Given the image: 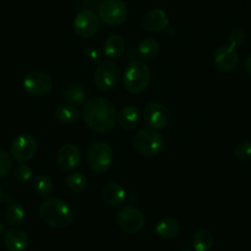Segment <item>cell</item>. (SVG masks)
I'll return each mask as SVG.
<instances>
[{"label": "cell", "instance_id": "cell-36", "mask_svg": "<svg viewBox=\"0 0 251 251\" xmlns=\"http://www.w3.org/2000/svg\"><path fill=\"white\" fill-rule=\"evenodd\" d=\"M180 251H192V250H191V249H181Z\"/></svg>", "mask_w": 251, "mask_h": 251}, {"label": "cell", "instance_id": "cell-9", "mask_svg": "<svg viewBox=\"0 0 251 251\" xmlns=\"http://www.w3.org/2000/svg\"><path fill=\"white\" fill-rule=\"evenodd\" d=\"M53 88V79L50 78V74L45 72L33 71L26 74L24 79V89L26 93L32 96H45L52 90Z\"/></svg>", "mask_w": 251, "mask_h": 251}, {"label": "cell", "instance_id": "cell-31", "mask_svg": "<svg viewBox=\"0 0 251 251\" xmlns=\"http://www.w3.org/2000/svg\"><path fill=\"white\" fill-rule=\"evenodd\" d=\"M11 158L5 151L0 149V178L8 175L11 170Z\"/></svg>", "mask_w": 251, "mask_h": 251}, {"label": "cell", "instance_id": "cell-12", "mask_svg": "<svg viewBox=\"0 0 251 251\" xmlns=\"http://www.w3.org/2000/svg\"><path fill=\"white\" fill-rule=\"evenodd\" d=\"M214 66L223 73H231L239 64V54L235 47L230 45H222L216 50L213 55Z\"/></svg>", "mask_w": 251, "mask_h": 251}, {"label": "cell", "instance_id": "cell-23", "mask_svg": "<svg viewBox=\"0 0 251 251\" xmlns=\"http://www.w3.org/2000/svg\"><path fill=\"white\" fill-rule=\"evenodd\" d=\"M55 117L63 123H75L79 120V111L76 106L72 105V103H63V105L58 106L55 110Z\"/></svg>", "mask_w": 251, "mask_h": 251}, {"label": "cell", "instance_id": "cell-16", "mask_svg": "<svg viewBox=\"0 0 251 251\" xmlns=\"http://www.w3.org/2000/svg\"><path fill=\"white\" fill-rule=\"evenodd\" d=\"M4 245L9 251H25L28 246V235L24 229L13 228L4 236Z\"/></svg>", "mask_w": 251, "mask_h": 251}, {"label": "cell", "instance_id": "cell-29", "mask_svg": "<svg viewBox=\"0 0 251 251\" xmlns=\"http://www.w3.org/2000/svg\"><path fill=\"white\" fill-rule=\"evenodd\" d=\"M236 158L239 160L248 161L251 159V142H241L238 146L235 147V151H234Z\"/></svg>", "mask_w": 251, "mask_h": 251}, {"label": "cell", "instance_id": "cell-21", "mask_svg": "<svg viewBox=\"0 0 251 251\" xmlns=\"http://www.w3.org/2000/svg\"><path fill=\"white\" fill-rule=\"evenodd\" d=\"M159 52H160V45L153 37L144 38L138 45V54L144 60L154 59L158 57Z\"/></svg>", "mask_w": 251, "mask_h": 251}, {"label": "cell", "instance_id": "cell-32", "mask_svg": "<svg viewBox=\"0 0 251 251\" xmlns=\"http://www.w3.org/2000/svg\"><path fill=\"white\" fill-rule=\"evenodd\" d=\"M85 55H86V58H88V59L90 60V62H93V63L99 62V60L101 59L100 50H99L98 48H95V47L88 48V50H85Z\"/></svg>", "mask_w": 251, "mask_h": 251}, {"label": "cell", "instance_id": "cell-3", "mask_svg": "<svg viewBox=\"0 0 251 251\" xmlns=\"http://www.w3.org/2000/svg\"><path fill=\"white\" fill-rule=\"evenodd\" d=\"M151 72L143 60H133L123 72V86L128 93L141 94L149 86Z\"/></svg>", "mask_w": 251, "mask_h": 251}, {"label": "cell", "instance_id": "cell-34", "mask_svg": "<svg viewBox=\"0 0 251 251\" xmlns=\"http://www.w3.org/2000/svg\"><path fill=\"white\" fill-rule=\"evenodd\" d=\"M5 233V226L3 224V222H0V235H3Z\"/></svg>", "mask_w": 251, "mask_h": 251}, {"label": "cell", "instance_id": "cell-6", "mask_svg": "<svg viewBox=\"0 0 251 251\" xmlns=\"http://www.w3.org/2000/svg\"><path fill=\"white\" fill-rule=\"evenodd\" d=\"M113 161V151L110 144L96 142L88 151V165L94 173L102 174L110 169Z\"/></svg>", "mask_w": 251, "mask_h": 251}, {"label": "cell", "instance_id": "cell-27", "mask_svg": "<svg viewBox=\"0 0 251 251\" xmlns=\"http://www.w3.org/2000/svg\"><path fill=\"white\" fill-rule=\"evenodd\" d=\"M67 186L74 192H83L88 187V177L83 173H72L67 177Z\"/></svg>", "mask_w": 251, "mask_h": 251}, {"label": "cell", "instance_id": "cell-25", "mask_svg": "<svg viewBox=\"0 0 251 251\" xmlns=\"http://www.w3.org/2000/svg\"><path fill=\"white\" fill-rule=\"evenodd\" d=\"M214 238L212 233L207 229H201L194 236L195 251H211L213 248Z\"/></svg>", "mask_w": 251, "mask_h": 251}, {"label": "cell", "instance_id": "cell-26", "mask_svg": "<svg viewBox=\"0 0 251 251\" xmlns=\"http://www.w3.org/2000/svg\"><path fill=\"white\" fill-rule=\"evenodd\" d=\"M33 188L35 191L37 192L40 196H50V194L54 190V185H53V181L50 176L45 175V174H41L37 177L35 178V182H33Z\"/></svg>", "mask_w": 251, "mask_h": 251}, {"label": "cell", "instance_id": "cell-11", "mask_svg": "<svg viewBox=\"0 0 251 251\" xmlns=\"http://www.w3.org/2000/svg\"><path fill=\"white\" fill-rule=\"evenodd\" d=\"M74 31L81 38H90L100 27V19L91 10H81L75 16L73 23Z\"/></svg>", "mask_w": 251, "mask_h": 251}, {"label": "cell", "instance_id": "cell-4", "mask_svg": "<svg viewBox=\"0 0 251 251\" xmlns=\"http://www.w3.org/2000/svg\"><path fill=\"white\" fill-rule=\"evenodd\" d=\"M134 149L144 156H156L165 148V138L155 129H142L132 139Z\"/></svg>", "mask_w": 251, "mask_h": 251}, {"label": "cell", "instance_id": "cell-18", "mask_svg": "<svg viewBox=\"0 0 251 251\" xmlns=\"http://www.w3.org/2000/svg\"><path fill=\"white\" fill-rule=\"evenodd\" d=\"M126 199L125 188L118 182H110L102 188V200L106 204L116 207L122 203Z\"/></svg>", "mask_w": 251, "mask_h": 251}, {"label": "cell", "instance_id": "cell-14", "mask_svg": "<svg viewBox=\"0 0 251 251\" xmlns=\"http://www.w3.org/2000/svg\"><path fill=\"white\" fill-rule=\"evenodd\" d=\"M81 160V151L78 146L67 143L60 147L57 155V163L63 171H72L79 166Z\"/></svg>", "mask_w": 251, "mask_h": 251}, {"label": "cell", "instance_id": "cell-19", "mask_svg": "<svg viewBox=\"0 0 251 251\" xmlns=\"http://www.w3.org/2000/svg\"><path fill=\"white\" fill-rule=\"evenodd\" d=\"M155 233L159 238L170 240L180 233V224L174 218H163L156 223Z\"/></svg>", "mask_w": 251, "mask_h": 251}, {"label": "cell", "instance_id": "cell-5", "mask_svg": "<svg viewBox=\"0 0 251 251\" xmlns=\"http://www.w3.org/2000/svg\"><path fill=\"white\" fill-rule=\"evenodd\" d=\"M98 15L102 23L110 26H120L128 19V8L123 0H102Z\"/></svg>", "mask_w": 251, "mask_h": 251}, {"label": "cell", "instance_id": "cell-17", "mask_svg": "<svg viewBox=\"0 0 251 251\" xmlns=\"http://www.w3.org/2000/svg\"><path fill=\"white\" fill-rule=\"evenodd\" d=\"M139 120H141V112L133 105L125 106L117 115L118 125H120L121 128L126 129V131L136 128V126L139 123Z\"/></svg>", "mask_w": 251, "mask_h": 251}, {"label": "cell", "instance_id": "cell-35", "mask_svg": "<svg viewBox=\"0 0 251 251\" xmlns=\"http://www.w3.org/2000/svg\"><path fill=\"white\" fill-rule=\"evenodd\" d=\"M3 200H4V195H3V190H1V188H0V203H1V202H3Z\"/></svg>", "mask_w": 251, "mask_h": 251}, {"label": "cell", "instance_id": "cell-2", "mask_svg": "<svg viewBox=\"0 0 251 251\" xmlns=\"http://www.w3.org/2000/svg\"><path fill=\"white\" fill-rule=\"evenodd\" d=\"M38 214L43 223L55 229L67 228L73 221L71 207L57 197H50L41 203Z\"/></svg>", "mask_w": 251, "mask_h": 251}, {"label": "cell", "instance_id": "cell-28", "mask_svg": "<svg viewBox=\"0 0 251 251\" xmlns=\"http://www.w3.org/2000/svg\"><path fill=\"white\" fill-rule=\"evenodd\" d=\"M32 175H33L32 169H31L28 165H25V164L19 165L18 168L15 169V171H14V177H15V180L18 181L19 183H21V185L27 183L28 181L32 178Z\"/></svg>", "mask_w": 251, "mask_h": 251}, {"label": "cell", "instance_id": "cell-30", "mask_svg": "<svg viewBox=\"0 0 251 251\" xmlns=\"http://www.w3.org/2000/svg\"><path fill=\"white\" fill-rule=\"evenodd\" d=\"M229 45L233 46V47H239V46H243L246 41V33L243 28H234L229 33Z\"/></svg>", "mask_w": 251, "mask_h": 251}, {"label": "cell", "instance_id": "cell-24", "mask_svg": "<svg viewBox=\"0 0 251 251\" xmlns=\"http://www.w3.org/2000/svg\"><path fill=\"white\" fill-rule=\"evenodd\" d=\"M88 96V91L79 84H71L64 91V99L72 105H81Z\"/></svg>", "mask_w": 251, "mask_h": 251}, {"label": "cell", "instance_id": "cell-7", "mask_svg": "<svg viewBox=\"0 0 251 251\" xmlns=\"http://www.w3.org/2000/svg\"><path fill=\"white\" fill-rule=\"evenodd\" d=\"M117 224L121 230L127 234H137L143 230L146 217L143 212L134 206H125L118 211Z\"/></svg>", "mask_w": 251, "mask_h": 251}, {"label": "cell", "instance_id": "cell-33", "mask_svg": "<svg viewBox=\"0 0 251 251\" xmlns=\"http://www.w3.org/2000/svg\"><path fill=\"white\" fill-rule=\"evenodd\" d=\"M244 69H245V73L248 74L249 76H251V54L246 58L245 64H244Z\"/></svg>", "mask_w": 251, "mask_h": 251}, {"label": "cell", "instance_id": "cell-15", "mask_svg": "<svg viewBox=\"0 0 251 251\" xmlns=\"http://www.w3.org/2000/svg\"><path fill=\"white\" fill-rule=\"evenodd\" d=\"M142 25L151 32H163L169 26V18L161 9H154L148 11L142 19Z\"/></svg>", "mask_w": 251, "mask_h": 251}, {"label": "cell", "instance_id": "cell-10", "mask_svg": "<svg viewBox=\"0 0 251 251\" xmlns=\"http://www.w3.org/2000/svg\"><path fill=\"white\" fill-rule=\"evenodd\" d=\"M121 78V71L113 62H103L95 72L96 86L102 91H110L118 84Z\"/></svg>", "mask_w": 251, "mask_h": 251}, {"label": "cell", "instance_id": "cell-8", "mask_svg": "<svg viewBox=\"0 0 251 251\" xmlns=\"http://www.w3.org/2000/svg\"><path fill=\"white\" fill-rule=\"evenodd\" d=\"M38 149L37 141L31 134H20L13 141L10 151L13 158L19 163L24 164L30 161L36 155Z\"/></svg>", "mask_w": 251, "mask_h": 251}, {"label": "cell", "instance_id": "cell-22", "mask_svg": "<svg viewBox=\"0 0 251 251\" xmlns=\"http://www.w3.org/2000/svg\"><path fill=\"white\" fill-rule=\"evenodd\" d=\"M25 218V208L20 203H11L6 207L4 222L10 226H16Z\"/></svg>", "mask_w": 251, "mask_h": 251}, {"label": "cell", "instance_id": "cell-1", "mask_svg": "<svg viewBox=\"0 0 251 251\" xmlns=\"http://www.w3.org/2000/svg\"><path fill=\"white\" fill-rule=\"evenodd\" d=\"M83 118L91 131L101 134L107 133L115 127L117 111L108 99L94 98L84 105Z\"/></svg>", "mask_w": 251, "mask_h": 251}, {"label": "cell", "instance_id": "cell-13", "mask_svg": "<svg viewBox=\"0 0 251 251\" xmlns=\"http://www.w3.org/2000/svg\"><path fill=\"white\" fill-rule=\"evenodd\" d=\"M144 122L147 126H149L151 129L165 128L169 125V111L163 103L160 102H151L144 107L143 112Z\"/></svg>", "mask_w": 251, "mask_h": 251}, {"label": "cell", "instance_id": "cell-20", "mask_svg": "<svg viewBox=\"0 0 251 251\" xmlns=\"http://www.w3.org/2000/svg\"><path fill=\"white\" fill-rule=\"evenodd\" d=\"M103 50L105 54L111 59H117V58L122 57V54L126 50V41L122 36L120 35H112L105 41V46H103Z\"/></svg>", "mask_w": 251, "mask_h": 251}]
</instances>
